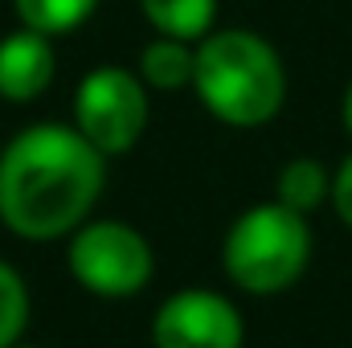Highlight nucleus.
Segmentation results:
<instances>
[{"instance_id": "1", "label": "nucleus", "mask_w": 352, "mask_h": 348, "mask_svg": "<svg viewBox=\"0 0 352 348\" xmlns=\"http://www.w3.org/2000/svg\"><path fill=\"white\" fill-rule=\"evenodd\" d=\"M98 188L102 152L78 127H25L0 156V221L29 242L62 238L82 226Z\"/></svg>"}, {"instance_id": "2", "label": "nucleus", "mask_w": 352, "mask_h": 348, "mask_svg": "<svg viewBox=\"0 0 352 348\" xmlns=\"http://www.w3.org/2000/svg\"><path fill=\"white\" fill-rule=\"evenodd\" d=\"M192 87L221 123L258 127L278 115L287 94V74L270 41H263L250 29H226L201 37Z\"/></svg>"}, {"instance_id": "3", "label": "nucleus", "mask_w": 352, "mask_h": 348, "mask_svg": "<svg viewBox=\"0 0 352 348\" xmlns=\"http://www.w3.org/2000/svg\"><path fill=\"white\" fill-rule=\"evenodd\" d=\"M226 274L254 295H274L291 287L311 259L307 217L287 209L283 201L246 209L226 234Z\"/></svg>"}, {"instance_id": "4", "label": "nucleus", "mask_w": 352, "mask_h": 348, "mask_svg": "<svg viewBox=\"0 0 352 348\" xmlns=\"http://www.w3.org/2000/svg\"><path fill=\"white\" fill-rule=\"evenodd\" d=\"M74 115H78V131L102 156L127 152L148 123V94L140 87V78L123 66H98L90 70L78 87L74 98Z\"/></svg>"}, {"instance_id": "5", "label": "nucleus", "mask_w": 352, "mask_h": 348, "mask_svg": "<svg viewBox=\"0 0 352 348\" xmlns=\"http://www.w3.org/2000/svg\"><path fill=\"white\" fill-rule=\"evenodd\" d=\"M70 270L87 291L119 299L152 279V250L123 221H90L70 242Z\"/></svg>"}, {"instance_id": "6", "label": "nucleus", "mask_w": 352, "mask_h": 348, "mask_svg": "<svg viewBox=\"0 0 352 348\" xmlns=\"http://www.w3.org/2000/svg\"><path fill=\"white\" fill-rule=\"evenodd\" d=\"M156 348H242V316L217 291H176L152 324Z\"/></svg>"}, {"instance_id": "7", "label": "nucleus", "mask_w": 352, "mask_h": 348, "mask_svg": "<svg viewBox=\"0 0 352 348\" xmlns=\"http://www.w3.org/2000/svg\"><path fill=\"white\" fill-rule=\"evenodd\" d=\"M54 83V45L50 33L16 29L0 41V94L12 102H29Z\"/></svg>"}, {"instance_id": "8", "label": "nucleus", "mask_w": 352, "mask_h": 348, "mask_svg": "<svg viewBox=\"0 0 352 348\" xmlns=\"http://www.w3.org/2000/svg\"><path fill=\"white\" fill-rule=\"evenodd\" d=\"M192 66H197V50H188V41H180V37H156L140 54L144 83H152L160 90L188 87L192 83Z\"/></svg>"}, {"instance_id": "9", "label": "nucleus", "mask_w": 352, "mask_h": 348, "mask_svg": "<svg viewBox=\"0 0 352 348\" xmlns=\"http://www.w3.org/2000/svg\"><path fill=\"white\" fill-rule=\"evenodd\" d=\"M274 193H278V201H283L287 209H295V213L307 217L316 205H324V197H332V176H328V168H324L320 160L299 156V160H291V164L278 173Z\"/></svg>"}, {"instance_id": "10", "label": "nucleus", "mask_w": 352, "mask_h": 348, "mask_svg": "<svg viewBox=\"0 0 352 348\" xmlns=\"http://www.w3.org/2000/svg\"><path fill=\"white\" fill-rule=\"evenodd\" d=\"M140 4H144V17L164 37H180V41L205 37L217 12V0H140Z\"/></svg>"}, {"instance_id": "11", "label": "nucleus", "mask_w": 352, "mask_h": 348, "mask_svg": "<svg viewBox=\"0 0 352 348\" xmlns=\"http://www.w3.org/2000/svg\"><path fill=\"white\" fill-rule=\"evenodd\" d=\"M16 4V17L37 29V33H70L74 25H82L98 0H12Z\"/></svg>"}, {"instance_id": "12", "label": "nucleus", "mask_w": 352, "mask_h": 348, "mask_svg": "<svg viewBox=\"0 0 352 348\" xmlns=\"http://www.w3.org/2000/svg\"><path fill=\"white\" fill-rule=\"evenodd\" d=\"M29 320V295L12 266L0 262V348H12Z\"/></svg>"}, {"instance_id": "13", "label": "nucleus", "mask_w": 352, "mask_h": 348, "mask_svg": "<svg viewBox=\"0 0 352 348\" xmlns=\"http://www.w3.org/2000/svg\"><path fill=\"white\" fill-rule=\"evenodd\" d=\"M332 205H336L340 221L352 230V156L336 168V176H332Z\"/></svg>"}, {"instance_id": "14", "label": "nucleus", "mask_w": 352, "mask_h": 348, "mask_svg": "<svg viewBox=\"0 0 352 348\" xmlns=\"http://www.w3.org/2000/svg\"><path fill=\"white\" fill-rule=\"evenodd\" d=\"M344 127H349V135H352V87L344 94Z\"/></svg>"}]
</instances>
